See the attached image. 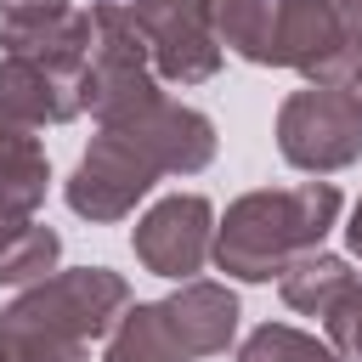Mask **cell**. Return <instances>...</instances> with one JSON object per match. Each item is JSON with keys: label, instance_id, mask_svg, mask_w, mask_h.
<instances>
[{"label": "cell", "instance_id": "obj_1", "mask_svg": "<svg viewBox=\"0 0 362 362\" xmlns=\"http://www.w3.org/2000/svg\"><path fill=\"white\" fill-rule=\"evenodd\" d=\"M334 204H339L334 187H305V192H283V198H249V204L232 209V226L221 238V260L238 277H272V266H277V255L288 243L322 238Z\"/></svg>", "mask_w": 362, "mask_h": 362}, {"label": "cell", "instance_id": "obj_2", "mask_svg": "<svg viewBox=\"0 0 362 362\" xmlns=\"http://www.w3.org/2000/svg\"><path fill=\"white\" fill-rule=\"evenodd\" d=\"M204 221H209L204 198H170L164 209H153V215L141 221L136 249H141L164 277H187V272L198 266V255H204Z\"/></svg>", "mask_w": 362, "mask_h": 362}, {"label": "cell", "instance_id": "obj_3", "mask_svg": "<svg viewBox=\"0 0 362 362\" xmlns=\"http://www.w3.org/2000/svg\"><path fill=\"white\" fill-rule=\"evenodd\" d=\"M107 362H187V351H181V339H170V317L141 305V311H130V328Z\"/></svg>", "mask_w": 362, "mask_h": 362}, {"label": "cell", "instance_id": "obj_4", "mask_svg": "<svg viewBox=\"0 0 362 362\" xmlns=\"http://www.w3.org/2000/svg\"><path fill=\"white\" fill-rule=\"evenodd\" d=\"M51 255H57V238L51 232H28L23 243H6V232H0V283H23V277L45 272Z\"/></svg>", "mask_w": 362, "mask_h": 362}, {"label": "cell", "instance_id": "obj_5", "mask_svg": "<svg viewBox=\"0 0 362 362\" xmlns=\"http://www.w3.org/2000/svg\"><path fill=\"white\" fill-rule=\"evenodd\" d=\"M243 362H328V356H322L311 339L288 334V328H260V334L249 339Z\"/></svg>", "mask_w": 362, "mask_h": 362}, {"label": "cell", "instance_id": "obj_6", "mask_svg": "<svg viewBox=\"0 0 362 362\" xmlns=\"http://www.w3.org/2000/svg\"><path fill=\"white\" fill-rule=\"evenodd\" d=\"M334 339L345 345L351 362H362V294H356V305H345V311L334 317Z\"/></svg>", "mask_w": 362, "mask_h": 362}]
</instances>
